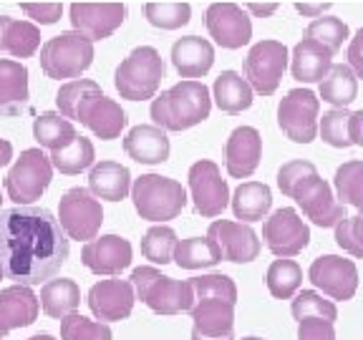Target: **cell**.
<instances>
[{
    "label": "cell",
    "instance_id": "cell-14",
    "mask_svg": "<svg viewBox=\"0 0 363 340\" xmlns=\"http://www.w3.org/2000/svg\"><path fill=\"white\" fill-rule=\"evenodd\" d=\"M189 194H192L194 212L207 220L220 217L230 204V187L222 179L220 166L212 159H199L187 171Z\"/></svg>",
    "mask_w": 363,
    "mask_h": 340
},
{
    "label": "cell",
    "instance_id": "cell-27",
    "mask_svg": "<svg viewBox=\"0 0 363 340\" xmlns=\"http://www.w3.org/2000/svg\"><path fill=\"white\" fill-rule=\"evenodd\" d=\"M330 66H333V53L313 38H303L290 56L293 79L301 81V84H320L330 71Z\"/></svg>",
    "mask_w": 363,
    "mask_h": 340
},
{
    "label": "cell",
    "instance_id": "cell-42",
    "mask_svg": "<svg viewBox=\"0 0 363 340\" xmlns=\"http://www.w3.org/2000/svg\"><path fill=\"white\" fill-rule=\"evenodd\" d=\"M144 16H147V21L152 23L154 28L177 30L189 23L192 8H189V3H147Z\"/></svg>",
    "mask_w": 363,
    "mask_h": 340
},
{
    "label": "cell",
    "instance_id": "cell-1",
    "mask_svg": "<svg viewBox=\"0 0 363 340\" xmlns=\"http://www.w3.org/2000/svg\"><path fill=\"white\" fill-rule=\"evenodd\" d=\"M71 239L45 207H11L0 212V270L16 285L35 288L66 265Z\"/></svg>",
    "mask_w": 363,
    "mask_h": 340
},
{
    "label": "cell",
    "instance_id": "cell-51",
    "mask_svg": "<svg viewBox=\"0 0 363 340\" xmlns=\"http://www.w3.org/2000/svg\"><path fill=\"white\" fill-rule=\"evenodd\" d=\"M346 58H348V66H351L353 74H356L358 79H363V28L351 38Z\"/></svg>",
    "mask_w": 363,
    "mask_h": 340
},
{
    "label": "cell",
    "instance_id": "cell-43",
    "mask_svg": "<svg viewBox=\"0 0 363 340\" xmlns=\"http://www.w3.org/2000/svg\"><path fill=\"white\" fill-rule=\"evenodd\" d=\"M113 333L108 323L89 320L81 312H71L61 320V340H111Z\"/></svg>",
    "mask_w": 363,
    "mask_h": 340
},
{
    "label": "cell",
    "instance_id": "cell-18",
    "mask_svg": "<svg viewBox=\"0 0 363 340\" xmlns=\"http://www.w3.org/2000/svg\"><path fill=\"white\" fill-rule=\"evenodd\" d=\"M192 340H235V302L199 298L192 310Z\"/></svg>",
    "mask_w": 363,
    "mask_h": 340
},
{
    "label": "cell",
    "instance_id": "cell-21",
    "mask_svg": "<svg viewBox=\"0 0 363 340\" xmlns=\"http://www.w3.org/2000/svg\"><path fill=\"white\" fill-rule=\"evenodd\" d=\"M262 159V136L255 126H238L225 144V169L233 179L255 174Z\"/></svg>",
    "mask_w": 363,
    "mask_h": 340
},
{
    "label": "cell",
    "instance_id": "cell-3",
    "mask_svg": "<svg viewBox=\"0 0 363 340\" xmlns=\"http://www.w3.org/2000/svg\"><path fill=\"white\" fill-rule=\"evenodd\" d=\"M136 300H142L157 315H179L194 305V290L189 280H174L162 275L157 267H136L129 278Z\"/></svg>",
    "mask_w": 363,
    "mask_h": 340
},
{
    "label": "cell",
    "instance_id": "cell-59",
    "mask_svg": "<svg viewBox=\"0 0 363 340\" xmlns=\"http://www.w3.org/2000/svg\"><path fill=\"white\" fill-rule=\"evenodd\" d=\"M0 280H6V278H3V270H0Z\"/></svg>",
    "mask_w": 363,
    "mask_h": 340
},
{
    "label": "cell",
    "instance_id": "cell-29",
    "mask_svg": "<svg viewBox=\"0 0 363 340\" xmlns=\"http://www.w3.org/2000/svg\"><path fill=\"white\" fill-rule=\"evenodd\" d=\"M230 204H233L235 220H242L245 225L262 222L272 207V192L265 181H242L230 197Z\"/></svg>",
    "mask_w": 363,
    "mask_h": 340
},
{
    "label": "cell",
    "instance_id": "cell-48",
    "mask_svg": "<svg viewBox=\"0 0 363 340\" xmlns=\"http://www.w3.org/2000/svg\"><path fill=\"white\" fill-rule=\"evenodd\" d=\"M313 171H318L313 162H306V159H293V162H288V164H283L278 169V189L285 194V197H290V192H293V189L298 187L308 174H313Z\"/></svg>",
    "mask_w": 363,
    "mask_h": 340
},
{
    "label": "cell",
    "instance_id": "cell-53",
    "mask_svg": "<svg viewBox=\"0 0 363 340\" xmlns=\"http://www.w3.org/2000/svg\"><path fill=\"white\" fill-rule=\"evenodd\" d=\"M328 3H323V6H308V3H298L295 6V11L303 13V16H313V18H320L323 16V11H328Z\"/></svg>",
    "mask_w": 363,
    "mask_h": 340
},
{
    "label": "cell",
    "instance_id": "cell-19",
    "mask_svg": "<svg viewBox=\"0 0 363 340\" xmlns=\"http://www.w3.org/2000/svg\"><path fill=\"white\" fill-rule=\"evenodd\" d=\"M131 242L119 234H101L81 247V262L94 275H108L116 278L131 265Z\"/></svg>",
    "mask_w": 363,
    "mask_h": 340
},
{
    "label": "cell",
    "instance_id": "cell-44",
    "mask_svg": "<svg viewBox=\"0 0 363 340\" xmlns=\"http://www.w3.org/2000/svg\"><path fill=\"white\" fill-rule=\"evenodd\" d=\"M348 119H351L348 108H330V111H325L323 119H318V134H320V139L333 149L353 147L351 134H348Z\"/></svg>",
    "mask_w": 363,
    "mask_h": 340
},
{
    "label": "cell",
    "instance_id": "cell-7",
    "mask_svg": "<svg viewBox=\"0 0 363 340\" xmlns=\"http://www.w3.org/2000/svg\"><path fill=\"white\" fill-rule=\"evenodd\" d=\"M53 164L51 157H45L40 149H26L13 162L11 171L6 176L8 199L18 207H30L35 199L43 197V192L51 187Z\"/></svg>",
    "mask_w": 363,
    "mask_h": 340
},
{
    "label": "cell",
    "instance_id": "cell-2",
    "mask_svg": "<svg viewBox=\"0 0 363 340\" xmlns=\"http://www.w3.org/2000/svg\"><path fill=\"white\" fill-rule=\"evenodd\" d=\"M212 96L202 81L184 79L172 89L162 91V96L152 98L149 116L154 126L164 131H187L210 119Z\"/></svg>",
    "mask_w": 363,
    "mask_h": 340
},
{
    "label": "cell",
    "instance_id": "cell-58",
    "mask_svg": "<svg viewBox=\"0 0 363 340\" xmlns=\"http://www.w3.org/2000/svg\"><path fill=\"white\" fill-rule=\"evenodd\" d=\"M0 340H6V333H0Z\"/></svg>",
    "mask_w": 363,
    "mask_h": 340
},
{
    "label": "cell",
    "instance_id": "cell-9",
    "mask_svg": "<svg viewBox=\"0 0 363 340\" xmlns=\"http://www.w3.org/2000/svg\"><path fill=\"white\" fill-rule=\"evenodd\" d=\"M288 48L283 40H257L250 48L247 58H245V79L252 86L255 94L260 96H272L278 91L280 81H283L285 68H288Z\"/></svg>",
    "mask_w": 363,
    "mask_h": 340
},
{
    "label": "cell",
    "instance_id": "cell-20",
    "mask_svg": "<svg viewBox=\"0 0 363 340\" xmlns=\"http://www.w3.org/2000/svg\"><path fill=\"white\" fill-rule=\"evenodd\" d=\"M68 13L74 30L89 40L108 38L126 21V6L121 3H74Z\"/></svg>",
    "mask_w": 363,
    "mask_h": 340
},
{
    "label": "cell",
    "instance_id": "cell-55",
    "mask_svg": "<svg viewBox=\"0 0 363 340\" xmlns=\"http://www.w3.org/2000/svg\"><path fill=\"white\" fill-rule=\"evenodd\" d=\"M11 159H13V144L8 139H0V169L6 164H11Z\"/></svg>",
    "mask_w": 363,
    "mask_h": 340
},
{
    "label": "cell",
    "instance_id": "cell-50",
    "mask_svg": "<svg viewBox=\"0 0 363 340\" xmlns=\"http://www.w3.org/2000/svg\"><path fill=\"white\" fill-rule=\"evenodd\" d=\"M298 340H335V328L328 320H303L298 323Z\"/></svg>",
    "mask_w": 363,
    "mask_h": 340
},
{
    "label": "cell",
    "instance_id": "cell-38",
    "mask_svg": "<svg viewBox=\"0 0 363 340\" xmlns=\"http://www.w3.org/2000/svg\"><path fill=\"white\" fill-rule=\"evenodd\" d=\"M94 159H96V149H94L91 139H86V136H76V142L71 147L61 149V152H51L53 169H58L66 176H76L81 171L91 169Z\"/></svg>",
    "mask_w": 363,
    "mask_h": 340
},
{
    "label": "cell",
    "instance_id": "cell-45",
    "mask_svg": "<svg viewBox=\"0 0 363 340\" xmlns=\"http://www.w3.org/2000/svg\"><path fill=\"white\" fill-rule=\"evenodd\" d=\"M194 290V300L199 298H220V300L235 302L238 305V285L230 275L222 272H210V275H199V278H189Z\"/></svg>",
    "mask_w": 363,
    "mask_h": 340
},
{
    "label": "cell",
    "instance_id": "cell-56",
    "mask_svg": "<svg viewBox=\"0 0 363 340\" xmlns=\"http://www.w3.org/2000/svg\"><path fill=\"white\" fill-rule=\"evenodd\" d=\"M28 340H56L51 333H38V335H33V338H28Z\"/></svg>",
    "mask_w": 363,
    "mask_h": 340
},
{
    "label": "cell",
    "instance_id": "cell-17",
    "mask_svg": "<svg viewBox=\"0 0 363 340\" xmlns=\"http://www.w3.org/2000/svg\"><path fill=\"white\" fill-rule=\"evenodd\" d=\"M91 312L99 323H119L126 320L134 310L136 295L129 280H99L96 285H91L89 295H86Z\"/></svg>",
    "mask_w": 363,
    "mask_h": 340
},
{
    "label": "cell",
    "instance_id": "cell-26",
    "mask_svg": "<svg viewBox=\"0 0 363 340\" xmlns=\"http://www.w3.org/2000/svg\"><path fill=\"white\" fill-rule=\"evenodd\" d=\"M28 68L0 58V116H21L28 108Z\"/></svg>",
    "mask_w": 363,
    "mask_h": 340
},
{
    "label": "cell",
    "instance_id": "cell-33",
    "mask_svg": "<svg viewBox=\"0 0 363 340\" xmlns=\"http://www.w3.org/2000/svg\"><path fill=\"white\" fill-rule=\"evenodd\" d=\"M358 96V76L348 63H333L320 81V98L333 108H348Z\"/></svg>",
    "mask_w": 363,
    "mask_h": 340
},
{
    "label": "cell",
    "instance_id": "cell-46",
    "mask_svg": "<svg viewBox=\"0 0 363 340\" xmlns=\"http://www.w3.org/2000/svg\"><path fill=\"white\" fill-rule=\"evenodd\" d=\"M306 38H313V40H318V43H323L325 48L335 56V53L340 51L343 40L348 38V26L335 16H325V18L320 16L306 28Z\"/></svg>",
    "mask_w": 363,
    "mask_h": 340
},
{
    "label": "cell",
    "instance_id": "cell-12",
    "mask_svg": "<svg viewBox=\"0 0 363 340\" xmlns=\"http://www.w3.org/2000/svg\"><path fill=\"white\" fill-rule=\"evenodd\" d=\"M308 280L328 300L348 302L358 293V267L340 255H320L308 267Z\"/></svg>",
    "mask_w": 363,
    "mask_h": 340
},
{
    "label": "cell",
    "instance_id": "cell-52",
    "mask_svg": "<svg viewBox=\"0 0 363 340\" xmlns=\"http://www.w3.org/2000/svg\"><path fill=\"white\" fill-rule=\"evenodd\" d=\"M348 134H351L353 147H363V108L361 111H351V119H348Z\"/></svg>",
    "mask_w": 363,
    "mask_h": 340
},
{
    "label": "cell",
    "instance_id": "cell-54",
    "mask_svg": "<svg viewBox=\"0 0 363 340\" xmlns=\"http://www.w3.org/2000/svg\"><path fill=\"white\" fill-rule=\"evenodd\" d=\"M247 11L252 13V16L267 18V16H272V13L278 11V3H267V6H260V3H250Z\"/></svg>",
    "mask_w": 363,
    "mask_h": 340
},
{
    "label": "cell",
    "instance_id": "cell-13",
    "mask_svg": "<svg viewBox=\"0 0 363 340\" xmlns=\"http://www.w3.org/2000/svg\"><path fill=\"white\" fill-rule=\"evenodd\" d=\"M290 199H295V204L301 207L303 215H306L313 225L323 227V230H328V227L335 230V225H338L343 217H348L346 207H343V204L338 202V197L333 194V187H330L325 179H320L318 171L308 174L306 179L290 192Z\"/></svg>",
    "mask_w": 363,
    "mask_h": 340
},
{
    "label": "cell",
    "instance_id": "cell-30",
    "mask_svg": "<svg viewBox=\"0 0 363 340\" xmlns=\"http://www.w3.org/2000/svg\"><path fill=\"white\" fill-rule=\"evenodd\" d=\"M212 94H215V103L220 111L238 116V113L247 111L252 106V94L255 91L247 84V79H242L238 71H222L215 79Z\"/></svg>",
    "mask_w": 363,
    "mask_h": 340
},
{
    "label": "cell",
    "instance_id": "cell-15",
    "mask_svg": "<svg viewBox=\"0 0 363 340\" xmlns=\"http://www.w3.org/2000/svg\"><path fill=\"white\" fill-rule=\"evenodd\" d=\"M204 26L210 38L227 51H238L252 38V21L245 13V8L235 3H212L204 13Z\"/></svg>",
    "mask_w": 363,
    "mask_h": 340
},
{
    "label": "cell",
    "instance_id": "cell-40",
    "mask_svg": "<svg viewBox=\"0 0 363 340\" xmlns=\"http://www.w3.org/2000/svg\"><path fill=\"white\" fill-rule=\"evenodd\" d=\"M290 312H293V317L298 323L311 320V317L328 320V323L338 320V307H335V302L328 300V298L320 295L318 290H301V293L293 298V302H290Z\"/></svg>",
    "mask_w": 363,
    "mask_h": 340
},
{
    "label": "cell",
    "instance_id": "cell-23",
    "mask_svg": "<svg viewBox=\"0 0 363 340\" xmlns=\"http://www.w3.org/2000/svg\"><path fill=\"white\" fill-rule=\"evenodd\" d=\"M40 300L26 285H11L0 290V333H11L18 328H28L38 320Z\"/></svg>",
    "mask_w": 363,
    "mask_h": 340
},
{
    "label": "cell",
    "instance_id": "cell-28",
    "mask_svg": "<svg viewBox=\"0 0 363 340\" xmlns=\"http://www.w3.org/2000/svg\"><path fill=\"white\" fill-rule=\"evenodd\" d=\"M89 192L96 199L121 202L131 192V171L119 162H99L89 171Z\"/></svg>",
    "mask_w": 363,
    "mask_h": 340
},
{
    "label": "cell",
    "instance_id": "cell-22",
    "mask_svg": "<svg viewBox=\"0 0 363 340\" xmlns=\"http://www.w3.org/2000/svg\"><path fill=\"white\" fill-rule=\"evenodd\" d=\"M91 134H96L104 142H113L119 139L121 131L126 129L129 119H126V111L113 101V98L104 96L101 94H94L84 101V106L79 108V119Z\"/></svg>",
    "mask_w": 363,
    "mask_h": 340
},
{
    "label": "cell",
    "instance_id": "cell-35",
    "mask_svg": "<svg viewBox=\"0 0 363 340\" xmlns=\"http://www.w3.org/2000/svg\"><path fill=\"white\" fill-rule=\"evenodd\" d=\"M265 285H267V293H270L275 300H293L295 295L301 293L303 267L295 260H283V257H278V260L267 267Z\"/></svg>",
    "mask_w": 363,
    "mask_h": 340
},
{
    "label": "cell",
    "instance_id": "cell-10",
    "mask_svg": "<svg viewBox=\"0 0 363 340\" xmlns=\"http://www.w3.org/2000/svg\"><path fill=\"white\" fill-rule=\"evenodd\" d=\"M320 98L311 89H293L278 103V126L295 144H311L318 136Z\"/></svg>",
    "mask_w": 363,
    "mask_h": 340
},
{
    "label": "cell",
    "instance_id": "cell-57",
    "mask_svg": "<svg viewBox=\"0 0 363 340\" xmlns=\"http://www.w3.org/2000/svg\"><path fill=\"white\" fill-rule=\"evenodd\" d=\"M242 340H265V338H257V335H247V338H242Z\"/></svg>",
    "mask_w": 363,
    "mask_h": 340
},
{
    "label": "cell",
    "instance_id": "cell-47",
    "mask_svg": "<svg viewBox=\"0 0 363 340\" xmlns=\"http://www.w3.org/2000/svg\"><path fill=\"white\" fill-rule=\"evenodd\" d=\"M335 244L351 257L363 260V215L343 217L335 225Z\"/></svg>",
    "mask_w": 363,
    "mask_h": 340
},
{
    "label": "cell",
    "instance_id": "cell-60",
    "mask_svg": "<svg viewBox=\"0 0 363 340\" xmlns=\"http://www.w3.org/2000/svg\"><path fill=\"white\" fill-rule=\"evenodd\" d=\"M0 202H3V197H0Z\"/></svg>",
    "mask_w": 363,
    "mask_h": 340
},
{
    "label": "cell",
    "instance_id": "cell-41",
    "mask_svg": "<svg viewBox=\"0 0 363 340\" xmlns=\"http://www.w3.org/2000/svg\"><path fill=\"white\" fill-rule=\"evenodd\" d=\"M94 94H101V86L96 81L89 79H74L63 84L56 94V106L61 111V116H66L68 121L79 119V108L84 106V101Z\"/></svg>",
    "mask_w": 363,
    "mask_h": 340
},
{
    "label": "cell",
    "instance_id": "cell-32",
    "mask_svg": "<svg viewBox=\"0 0 363 340\" xmlns=\"http://www.w3.org/2000/svg\"><path fill=\"white\" fill-rule=\"evenodd\" d=\"M40 307L48 317L63 320L66 315L79 310L81 305V288L76 285V280L61 278V280H48L40 288Z\"/></svg>",
    "mask_w": 363,
    "mask_h": 340
},
{
    "label": "cell",
    "instance_id": "cell-49",
    "mask_svg": "<svg viewBox=\"0 0 363 340\" xmlns=\"http://www.w3.org/2000/svg\"><path fill=\"white\" fill-rule=\"evenodd\" d=\"M21 11L28 18H33L35 23H40V26H53L61 18L63 6L61 3H23Z\"/></svg>",
    "mask_w": 363,
    "mask_h": 340
},
{
    "label": "cell",
    "instance_id": "cell-6",
    "mask_svg": "<svg viewBox=\"0 0 363 340\" xmlns=\"http://www.w3.org/2000/svg\"><path fill=\"white\" fill-rule=\"evenodd\" d=\"M94 63V40L76 30L53 35L40 45V68L53 81L79 79Z\"/></svg>",
    "mask_w": 363,
    "mask_h": 340
},
{
    "label": "cell",
    "instance_id": "cell-36",
    "mask_svg": "<svg viewBox=\"0 0 363 340\" xmlns=\"http://www.w3.org/2000/svg\"><path fill=\"white\" fill-rule=\"evenodd\" d=\"M174 262L182 270H204V267L220 265L222 255L210 237H187L179 239V244H177Z\"/></svg>",
    "mask_w": 363,
    "mask_h": 340
},
{
    "label": "cell",
    "instance_id": "cell-24",
    "mask_svg": "<svg viewBox=\"0 0 363 340\" xmlns=\"http://www.w3.org/2000/svg\"><path fill=\"white\" fill-rule=\"evenodd\" d=\"M124 152L129 159H134L136 164H164L169 159V136L164 129H159L154 124H139L126 134L124 139Z\"/></svg>",
    "mask_w": 363,
    "mask_h": 340
},
{
    "label": "cell",
    "instance_id": "cell-39",
    "mask_svg": "<svg viewBox=\"0 0 363 340\" xmlns=\"http://www.w3.org/2000/svg\"><path fill=\"white\" fill-rule=\"evenodd\" d=\"M177 244H179V239L169 225H154L142 237V255L152 265H169V262H174Z\"/></svg>",
    "mask_w": 363,
    "mask_h": 340
},
{
    "label": "cell",
    "instance_id": "cell-8",
    "mask_svg": "<svg viewBox=\"0 0 363 340\" xmlns=\"http://www.w3.org/2000/svg\"><path fill=\"white\" fill-rule=\"evenodd\" d=\"M58 222L68 239L91 242V239H96L104 225L101 202L84 187L68 189L58 202Z\"/></svg>",
    "mask_w": 363,
    "mask_h": 340
},
{
    "label": "cell",
    "instance_id": "cell-31",
    "mask_svg": "<svg viewBox=\"0 0 363 340\" xmlns=\"http://www.w3.org/2000/svg\"><path fill=\"white\" fill-rule=\"evenodd\" d=\"M40 45V30L30 21L0 16V51L16 58H30Z\"/></svg>",
    "mask_w": 363,
    "mask_h": 340
},
{
    "label": "cell",
    "instance_id": "cell-34",
    "mask_svg": "<svg viewBox=\"0 0 363 340\" xmlns=\"http://www.w3.org/2000/svg\"><path fill=\"white\" fill-rule=\"evenodd\" d=\"M76 136H79L76 126L56 111L40 113L33 121V139L38 142V147L51 149V152H61V149L71 147L76 142Z\"/></svg>",
    "mask_w": 363,
    "mask_h": 340
},
{
    "label": "cell",
    "instance_id": "cell-11",
    "mask_svg": "<svg viewBox=\"0 0 363 340\" xmlns=\"http://www.w3.org/2000/svg\"><path fill=\"white\" fill-rule=\"evenodd\" d=\"M262 239L275 257L290 260V257L301 255L303 249L311 244V227L303 222L298 210L280 207L262 222Z\"/></svg>",
    "mask_w": 363,
    "mask_h": 340
},
{
    "label": "cell",
    "instance_id": "cell-25",
    "mask_svg": "<svg viewBox=\"0 0 363 340\" xmlns=\"http://www.w3.org/2000/svg\"><path fill=\"white\" fill-rule=\"evenodd\" d=\"M212 63H215V48L207 38L184 35L172 45V66L177 68L182 79H202L210 74Z\"/></svg>",
    "mask_w": 363,
    "mask_h": 340
},
{
    "label": "cell",
    "instance_id": "cell-37",
    "mask_svg": "<svg viewBox=\"0 0 363 340\" xmlns=\"http://www.w3.org/2000/svg\"><path fill=\"white\" fill-rule=\"evenodd\" d=\"M333 187L343 207L351 204L363 215V159L343 162L333 174Z\"/></svg>",
    "mask_w": 363,
    "mask_h": 340
},
{
    "label": "cell",
    "instance_id": "cell-4",
    "mask_svg": "<svg viewBox=\"0 0 363 340\" xmlns=\"http://www.w3.org/2000/svg\"><path fill=\"white\" fill-rule=\"evenodd\" d=\"M167 74L164 58L154 45H139L113 71V86L126 101H149L157 96Z\"/></svg>",
    "mask_w": 363,
    "mask_h": 340
},
{
    "label": "cell",
    "instance_id": "cell-16",
    "mask_svg": "<svg viewBox=\"0 0 363 340\" xmlns=\"http://www.w3.org/2000/svg\"><path fill=\"white\" fill-rule=\"evenodd\" d=\"M207 237L217 244L220 255L225 262H238V265H247V262L257 260L262 249V242L257 232L245 222L233 220H215L207 230Z\"/></svg>",
    "mask_w": 363,
    "mask_h": 340
},
{
    "label": "cell",
    "instance_id": "cell-5",
    "mask_svg": "<svg viewBox=\"0 0 363 340\" xmlns=\"http://www.w3.org/2000/svg\"><path fill=\"white\" fill-rule=\"evenodd\" d=\"M136 215L154 225H164L182 215L187 207V189L182 181L162 174H142L131 184Z\"/></svg>",
    "mask_w": 363,
    "mask_h": 340
}]
</instances>
